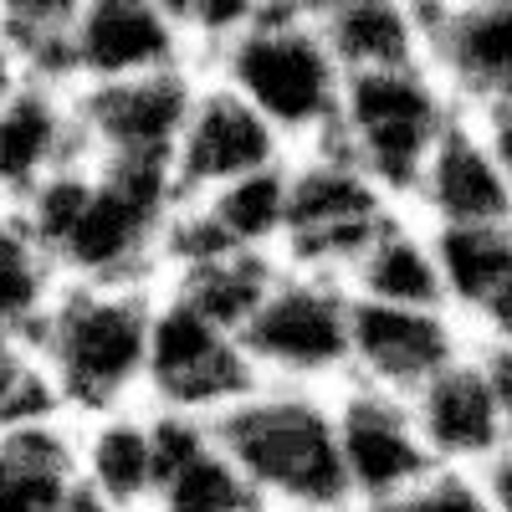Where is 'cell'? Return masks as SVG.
Listing matches in <instances>:
<instances>
[{"label":"cell","mask_w":512,"mask_h":512,"mask_svg":"<svg viewBox=\"0 0 512 512\" xmlns=\"http://www.w3.org/2000/svg\"><path fill=\"white\" fill-rule=\"evenodd\" d=\"M180 210L169 164H103L82 159L52 175L16 216L52 256L62 282L93 287H159L164 236Z\"/></svg>","instance_id":"obj_1"},{"label":"cell","mask_w":512,"mask_h":512,"mask_svg":"<svg viewBox=\"0 0 512 512\" xmlns=\"http://www.w3.org/2000/svg\"><path fill=\"white\" fill-rule=\"evenodd\" d=\"M154 297L159 287L62 282L31 349L77 425L113 410H134V400H144Z\"/></svg>","instance_id":"obj_2"},{"label":"cell","mask_w":512,"mask_h":512,"mask_svg":"<svg viewBox=\"0 0 512 512\" xmlns=\"http://www.w3.org/2000/svg\"><path fill=\"white\" fill-rule=\"evenodd\" d=\"M200 72L226 82L236 98H246L287 139L292 154L333 134L349 82L338 57L328 52L313 6H287V0L282 6L256 0L251 26L236 41H226Z\"/></svg>","instance_id":"obj_3"},{"label":"cell","mask_w":512,"mask_h":512,"mask_svg":"<svg viewBox=\"0 0 512 512\" xmlns=\"http://www.w3.org/2000/svg\"><path fill=\"white\" fill-rule=\"evenodd\" d=\"M216 436L267 512H354L328 390L262 384L216 420Z\"/></svg>","instance_id":"obj_4"},{"label":"cell","mask_w":512,"mask_h":512,"mask_svg":"<svg viewBox=\"0 0 512 512\" xmlns=\"http://www.w3.org/2000/svg\"><path fill=\"white\" fill-rule=\"evenodd\" d=\"M456 118H461V103L446 93L436 67L420 62V67L349 77L328 139L395 205H410L425 164H431L436 144L451 134Z\"/></svg>","instance_id":"obj_5"},{"label":"cell","mask_w":512,"mask_h":512,"mask_svg":"<svg viewBox=\"0 0 512 512\" xmlns=\"http://www.w3.org/2000/svg\"><path fill=\"white\" fill-rule=\"evenodd\" d=\"M241 349L267 384L338 390L354 369V292L349 282L282 267L267 303L241 333Z\"/></svg>","instance_id":"obj_6"},{"label":"cell","mask_w":512,"mask_h":512,"mask_svg":"<svg viewBox=\"0 0 512 512\" xmlns=\"http://www.w3.org/2000/svg\"><path fill=\"white\" fill-rule=\"evenodd\" d=\"M384 195L364 169L338 149L333 139L292 154L287 164V241H282V267H303L349 282L364 246L379 236V226L395 216Z\"/></svg>","instance_id":"obj_7"},{"label":"cell","mask_w":512,"mask_h":512,"mask_svg":"<svg viewBox=\"0 0 512 512\" xmlns=\"http://www.w3.org/2000/svg\"><path fill=\"white\" fill-rule=\"evenodd\" d=\"M262 374L246 359L241 338L200 318L175 292L154 297V333H149V379L144 405L169 415L221 420L251 390H262Z\"/></svg>","instance_id":"obj_8"},{"label":"cell","mask_w":512,"mask_h":512,"mask_svg":"<svg viewBox=\"0 0 512 512\" xmlns=\"http://www.w3.org/2000/svg\"><path fill=\"white\" fill-rule=\"evenodd\" d=\"M200 67L180 72H154L134 82H98V88H77V128L88 159L103 164H175L180 134L190 123L195 93H200Z\"/></svg>","instance_id":"obj_9"},{"label":"cell","mask_w":512,"mask_h":512,"mask_svg":"<svg viewBox=\"0 0 512 512\" xmlns=\"http://www.w3.org/2000/svg\"><path fill=\"white\" fill-rule=\"evenodd\" d=\"M333 425H338V456H344L354 512H374L395 502L400 492L420 487L431 472H441L405 395L349 379L333 390Z\"/></svg>","instance_id":"obj_10"},{"label":"cell","mask_w":512,"mask_h":512,"mask_svg":"<svg viewBox=\"0 0 512 512\" xmlns=\"http://www.w3.org/2000/svg\"><path fill=\"white\" fill-rule=\"evenodd\" d=\"M292 159L287 139L277 128L256 113L246 98H236L226 82L216 77H200V93H195V108H190V123L180 134V149H175V190H180V205L185 200H205L236 180H251V175H267V169H282Z\"/></svg>","instance_id":"obj_11"},{"label":"cell","mask_w":512,"mask_h":512,"mask_svg":"<svg viewBox=\"0 0 512 512\" xmlns=\"http://www.w3.org/2000/svg\"><path fill=\"white\" fill-rule=\"evenodd\" d=\"M425 62L466 118L512 113V0L477 6H415Z\"/></svg>","instance_id":"obj_12"},{"label":"cell","mask_w":512,"mask_h":512,"mask_svg":"<svg viewBox=\"0 0 512 512\" xmlns=\"http://www.w3.org/2000/svg\"><path fill=\"white\" fill-rule=\"evenodd\" d=\"M472 333L446 308H390L354 297V369L349 379L390 395H415L461 354H472Z\"/></svg>","instance_id":"obj_13"},{"label":"cell","mask_w":512,"mask_h":512,"mask_svg":"<svg viewBox=\"0 0 512 512\" xmlns=\"http://www.w3.org/2000/svg\"><path fill=\"white\" fill-rule=\"evenodd\" d=\"M77 88L200 67L169 0H88L77 11Z\"/></svg>","instance_id":"obj_14"},{"label":"cell","mask_w":512,"mask_h":512,"mask_svg":"<svg viewBox=\"0 0 512 512\" xmlns=\"http://www.w3.org/2000/svg\"><path fill=\"white\" fill-rule=\"evenodd\" d=\"M410 410L436 466H446V472H482L507 446V420H502L497 384L487 374L482 349L461 354L431 384H420L410 395Z\"/></svg>","instance_id":"obj_15"},{"label":"cell","mask_w":512,"mask_h":512,"mask_svg":"<svg viewBox=\"0 0 512 512\" xmlns=\"http://www.w3.org/2000/svg\"><path fill=\"white\" fill-rule=\"evenodd\" d=\"M149 410V405H144ZM154 420V512H267L216 436V420L149 410Z\"/></svg>","instance_id":"obj_16"},{"label":"cell","mask_w":512,"mask_h":512,"mask_svg":"<svg viewBox=\"0 0 512 512\" xmlns=\"http://www.w3.org/2000/svg\"><path fill=\"white\" fill-rule=\"evenodd\" d=\"M410 216L425 226H502L512 221V180L482 134L477 118H456L451 134L436 144L431 164L410 195Z\"/></svg>","instance_id":"obj_17"},{"label":"cell","mask_w":512,"mask_h":512,"mask_svg":"<svg viewBox=\"0 0 512 512\" xmlns=\"http://www.w3.org/2000/svg\"><path fill=\"white\" fill-rule=\"evenodd\" d=\"M82 159H88V144H82L72 93L26 82L0 108V210H21L52 175Z\"/></svg>","instance_id":"obj_18"},{"label":"cell","mask_w":512,"mask_h":512,"mask_svg":"<svg viewBox=\"0 0 512 512\" xmlns=\"http://www.w3.org/2000/svg\"><path fill=\"white\" fill-rule=\"evenodd\" d=\"M77 461H82V487L108 512H154L159 466H154V420L144 405L82 420Z\"/></svg>","instance_id":"obj_19"},{"label":"cell","mask_w":512,"mask_h":512,"mask_svg":"<svg viewBox=\"0 0 512 512\" xmlns=\"http://www.w3.org/2000/svg\"><path fill=\"white\" fill-rule=\"evenodd\" d=\"M77 497V420L0 431V512H72Z\"/></svg>","instance_id":"obj_20"},{"label":"cell","mask_w":512,"mask_h":512,"mask_svg":"<svg viewBox=\"0 0 512 512\" xmlns=\"http://www.w3.org/2000/svg\"><path fill=\"white\" fill-rule=\"evenodd\" d=\"M349 292L359 303H390V308H446V287L436 267L431 226L410 210H395L364 246L349 272ZM451 313V308H446Z\"/></svg>","instance_id":"obj_21"},{"label":"cell","mask_w":512,"mask_h":512,"mask_svg":"<svg viewBox=\"0 0 512 512\" xmlns=\"http://www.w3.org/2000/svg\"><path fill=\"white\" fill-rule=\"evenodd\" d=\"M313 16L344 77L425 62V31L415 6H400V0H328V6H313Z\"/></svg>","instance_id":"obj_22"},{"label":"cell","mask_w":512,"mask_h":512,"mask_svg":"<svg viewBox=\"0 0 512 512\" xmlns=\"http://www.w3.org/2000/svg\"><path fill=\"white\" fill-rule=\"evenodd\" d=\"M282 272V256H246V251H226V256H210V262L180 267L169 272L159 287L175 292L180 303H190L200 318H210L226 333H246V323L256 318V308L267 303V292Z\"/></svg>","instance_id":"obj_23"},{"label":"cell","mask_w":512,"mask_h":512,"mask_svg":"<svg viewBox=\"0 0 512 512\" xmlns=\"http://www.w3.org/2000/svg\"><path fill=\"white\" fill-rule=\"evenodd\" d=\"M62 292V272L16 210H0V344H31Z\"/></svg>","instance_id":"obj_24"},{"label":"cell","mask_w":512,"mask_h":512,"mask_svg":"<svg viewBox=\"0 0 512 512\" xmlns=\"http://www.w3.org/2000/svg\"><path fill=\"white\" fill-rule=\"evenodd\" d=\"M436 267L446 287V308L472 323V313L497 292V282L512 272V221L502 226H431Z\"/></svg>","instance_id":"obj_25"},{"label":"cell","mask_w":512,"mask_h":512,"mask_svg":"<svg viewBox=\"0 0 512 512\" xmlns=\"http://www.w3.org/2000/svg\"><path fill=\"white\" fill-rule=\"evenodd\" d=\"M77 0H6L0 6V31L26 67V82L77 93Z\"/></svg>","instance_id":"obj_26"},{"label":"cell","mask_w":512,"mask_h":512,"mask_svg":"<svg viewBox=\"0 0 512 512\" xmlns=\"http://www.w3.org/2000/svg\"><path fill=\"white\" fill-rule=\"evenodd\" d=\"M47 420H72L62 410L52 374L41 369L31 344H0V431L47 425Z\"/></svg>","instance_id":"obj_27"},{"label":"cell","mask_w":512,"mask_h":512,"mask_svg":"<svg viewBox=\"0 0 512 512\" xmlns=\"http://www.w3.org/2000/svg\"><path fill=\"white\" fill-rule=\"evenodd\" d=\"M374 512H492L487 497H482V482L477 472H431L420 487L400 492L395 502H384Z\"/></svg>","instance_id":"obj_28"},{"label":"cell","mask_w":512,"mask_h":512,"mask_svg":"<svg viewBox=\"0 0 512 512\" xmlns=\"http://www.w3.org/2000/svg\"><path fill=\"white\" fill-rule=\"evenodd\" d=\"M466 333H472L477 349H512V272L497 282V292L472 313Z\"/></svg>","instance_id":"obj_29"},{"label":"cell","mask_w":512,"mask_h":512,"mask_svg":"<svg viewBox=\"0 0 512 512\" xmlns=\"http://www.w3.org/2000/svg\"><path fill=\"white\" fill-rule=\"evenodd\" d=\"M477 482H482V497H487L492 512H512V441L482 466Z\"/></svg>","instance_id":"obj_30"},{"label":"cell","mask_w":512,"mask_h":512,"mask_svg":"<svg viewBox=\"0 0 512 512\" xmlns=\"http://www.w3.org/2000/svg\"><path fill=\"white\" fill-rule=\"evenodd\" d=\"M482 359H487V374L497 384V405H502L507 441H512V349H482Z\"/></svg>","instance_id":"obj_31"},{"label":"cell","mask_w":512,"mask_h":512,"mask_svg":"<svg viewBox=\"0 0 512 512\" xmlns=\"http://www.w3.org/2000/svg\"><path fill=\"white\" fill-rule=\"evenodd\" d=\"M21 88H26V67H21V57L11 47V36L0 31V108H6Z\"/></svg>","instance_id":"obj_32"}]
</instances>
